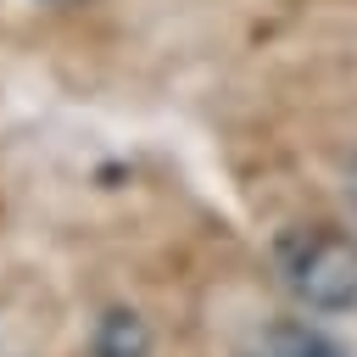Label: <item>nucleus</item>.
Wrapping results in <instances>:
<instances>
[{
	"label": "nucleus",
	"instance_id": "nucleus-1",
	"mask_svg": "<svg viewBox=\"0 0 357 357\" xmlns=\"http://www.w3.org/2000/svg\"><path fill=\"white\" fill-rule=\"evenodd\" d=\"M279 284L312 312L357 307V240L340 229H290L273 245Z\"/></svg>",
	"mask_w": 357,
	"mask_h": 357
},
{
	"label": "nucleus",
	"instance_id": "nucleus-2",
	"mask_svg": "<svg viewBox=\"0 0 357 357\" xmlns=\"http://www.w3.org/2000/svg\"><path fill=\"white\" fill-rule=\"evenodd\" d=\"M245 357H346V351H340V340H329L312 324H268Z\"/></svg>",
	"mask_w": 357,
	"mask_h": 357
},
{
	"label": "nucleus",
	"instance_id": "nucleus-3",
	"mask_svg": "<svg viewBox=\"0 0 357 357\" xmlns=\"http://www.w3.org/2000/svg\"><path fill=\"white\" fill-rule=\"evenodd\" d=\"M89 357H151V329L139 312L128 307H112L100 312L95 335H89Z\"/></svg>",
	"mask_w": 357,
	"mask_h": 357
},
{
	"label": "nucleus",
	"instance_id": "nucleus-4",
	"mask_svg": "<svg viewBox=\"0 0 357 357\" xmlns=\"http://www.w3.org/2000/svg\"><path fill=\"white\" fill-rule=\"evenodd\" d=\"M39 6H84V0H39Z\"/></svg>",
	"mask_w": 357,
	"mask_h": 357
},
{
	"label": "nucleus",
	"instance_id": "nucleus-5",
	"mask_svg": "<svg viewBox=\"0 0 357 357\" xmlns=\"http://www.w3.org/2000/svg\"><path fill=\"white\" fill-rule=\"evenodd\" d=\"M351 195H357V173H351Z\"/></svg>",
	"mask_w": 357,
	"mask_h": 357
}]
</instances>
